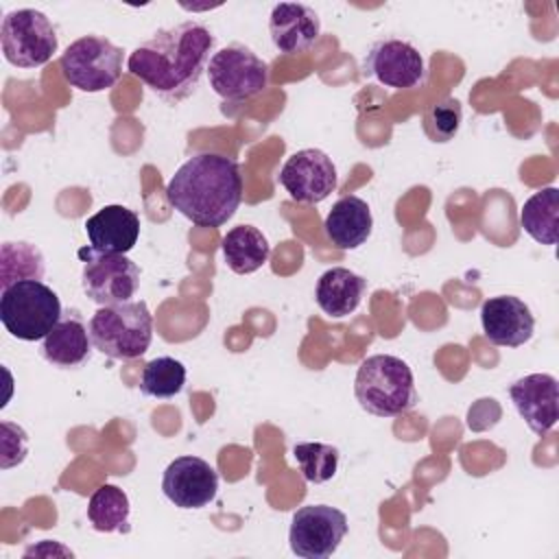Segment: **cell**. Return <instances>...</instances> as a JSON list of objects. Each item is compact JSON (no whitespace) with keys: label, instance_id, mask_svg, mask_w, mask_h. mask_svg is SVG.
Listing matches in <instances>:
<instances>
[{"label":"cell","instance_id":"cell-28","mask_svg":"<svg viewBox=\"0 0 559 559\" xmlns=\"http://www.w3.org/2000/svg\"><path fill=\"white\" fill-rule=\"evenodd\" d=\"M28 452V437L22 426L2 421V469L20 465Z\"/></svg>","mask_w":559,"mask_h":559},{"label":"cell","instance_id":"cell-17","mask_svg":"<svg viewBox=\"0 0 559 559\" xmlns=\"http://www.w3.org/2000/svg\"><path fill=\"white\" fill-rule=\"evenodd\" d=\"M90 247L98 253H129L140 238V216L127 205H105L85 221Z\"/></svg>","mask_w":559,"mask_h":559},{"label":"cell","instance_id":"cell-7","mask_svg":"<svg viewBox=\"0 0 559 559\" xmlns=\"http://www.w3.org/2000/svg\"><path fill=\"white\" fill-rule=\"evenodd\" d=\"M4 59L15 68H39L59 48V35L46 13L37 9H15L4 15L0 28Z\"/></svg>","mask_w":559,"mask_h":559},{"label":"cell","instance_id":"cell-9","mask_svg":"<svg viewBox=\"0 0 559 559\" xmlns=\"http://www.w3.org/2000/svg\"><path fill=\"white\" fill-rule=\"evenodd\" d=\"M83 293L98 306L133 301L140 288V269L124 253H98L92 247L81 249Z\"/></svg>","mask_w":559,"mask_h":559},{"label":"cell","instance_id":"cell-1","mask_svg":"<svg viewBox=\"0 0 559 559\" xmlns=\"http://www.w3.org/2000/svg\"><path fill=\"white\" fill-rule=\"evenodd\" d=\"M214 33L194 20L159 28L127 59V70L162 100L177 105L192 96L214 50Z\"/></svg>","mask_w":559,"mask_h":559},{"label":"cell","instance_id":"cell-18","mask_svg":"<svg viewBox=\"0 0 559 559\" xmlns=\"http://www.w3.org/2000/svg\"><path fill=\"white\" fill-rule=\"evenodd\" d=\"M92 336L76 312H66L59 323L44 336L41 354L59 369H76L92 356Z\"/></svg>","mask_w":559,"mask_h":559},{"label":"cell","instance_id":"cell-27","mask_svg":"<svg viewBox=\"0 0 559 559\" xmlns=\"http://www.w3.org/2000/svg\"><path fill=\"white\" fill-rule=\"evenodd\" d=\"M463 109L456 98H443L424 114V131L432 142H450L461 127Z\"/></svg>","mask_w":559,"mask_h":559},{"label":"cell","instance_id":"cell-2","mask_svg":"<svg viewBox=\"0 0 559 559\" xmlns=\"http://www.w3.org/2000/svg\"><path fill=\"white\" fill-rule=\"evenodd\" d=\"M166 201L199 227L225 225L242 201L236 159L212 151L194 153L168 179Z\"/></svg>","mask_w":559,"mask_h":559},{"label":"cell","instance_id":"cell-20","mask_svg":"<svg viewBox=\"0 0 559 559\" xmlns=\"http://www.w3.org/2000/svg\"><path fill=\"white\" fill-rule=\"evenodd\" d=\"M365 290H367V280L362 275L345 266H332L325 273H321V277L317 280L314 299L325 314L334 319H343L360 306Z\"/></svg>","mask_w":559,"mask_h":559},{"label":"cell","instance_id":"cell-5","mask_svg":"<svg viewBox=\"0 0 559 559\" xmlns=\"http://www.w3.org/2000/svg\"><path fill=\"white\" fill-rule=\"evenodd\" d=\"M63 317L59 295L41 280H24L0 295V321L20 341H44Z\"/></svg>","mask_w":559,"mask_h":559},{"label":"cell","instance_id":"cell-8","mask_svg":"<svg viewBox=\"0 0 559 559\" xmlns=\"http://www.w3.org/2000/svg\"><path fill=\"white\" fill-rule=\"evenodd\" d=\"M210 87L231 103L249 100L266 90L269 66L245 44H227L210 57Z\"/></svg>","mask_w":559,"mask_h":559},{"label":"cell","instance_id":"cell-16","mask_svg":"<svg viewBox=\"0 0 559 559\" xmlns=\"http://www.w3.org/2000/svg\"><path fill=\"white\" fill-rule=\"evenodd\" d=\"M273 46L284 55L306 52L321 35L319 13L301 2H280L269 17Z\"/></svg>","mask_w":559,"mask_h":559},{"label":"cell","instance_id":"cell-19","mask_svg":"<svg viewBox=\"0 0 559 559\" xmlns=\"http://www.w3.org/2000/svg\"><path fill=\"white\" fill-rule=\"evenodd\" d=\"M323 229L328 240L336 249H343V251L358 249L360 245L367 242L373 229V216H371L369 203L356 194L341 197L328 212L323 221Z\"/></svg>","mask_w":559,"mask_h":559},{"label":"cell","instance_id":"cell-21","mask_svg":"<svg viewBox=\"0 0 559 559\" xmlns=\"http://www.w3.org/2000/svg\"><path fill=\"white\" fill-rule=\"evenodd\" d=\"M227 266L238 275H249L266 264L271 245L266 236L253 225L231 227L221 242Z\"/></svg>","mask_w":559,"mask_h":559},{"label":"cell","instance_id":"cell-24","mask_svg":"<svg viewBox=\"0 0 559 559\" xmlns=\"http://www.w3.org/2000/svg\"><path fill=\"white\" fill-rule=\"evenodd\" d=\"M46 260L39 247L26 240H7L0 247V288H9L24 280H41Z\"/></svg>","mask_w":559,"mask_h":559},{"label":"cell","instance_id":"cell-4","mask_svg":"<svg viewBox=\"0 0 559 559\" xmlns=\"http://www.w3.org/2000/svg\"><path fill=\"white\" fill-rule=\"evenodd\" d=\"M94 347L114 360H133L146 354L153 341V317L144 301L100 306L90 319Z\"/></svg>","mask_w":559,"mask_h":559},{"label":"cell","instance_id":"cell-11","mask_svg":"<svg viewBox=\"0 0 559 559\" xmlns=\"http://www.w3.org/2000/svg\"><path fill=\"white\" fill-rule=\"evenodd\" d=\"M277 179L293 201L308 205L325 201L336 190L338 183L332 157L319 148L295 151L284 162Z\"/></svg>","mask_w":559,"mask_h":559},{"label":"cell","instance_id":"cell-23","mask_svg":"<svg viewBox=\"0 0 559 559\" xmlns=\"http://www.w3.org/2000/svg\"><path fill=\"white\" fill-rule=\"evenodd\" d=\"M131 504L129 496L116 485H100L87 502V520L98 533H127Z\"/></svg>","mask_w":559,"mask_h":559},{"label":"cell","instance_id":"cell-22","mask_svg":"<svg viewBox=\"0 0 559 559\" xmlns=\"http://www.w3.org/2000/svg\"><path fill=\"white\" fill-rule=\"evenodd\" d=\"M520 225L535 242L555 245L559 225V190L550 186L533 192L520 210Z\"/></svg>","mask_w":559,"mask_h":559},{"label":"cell","instance_id":"cell-15","mask_svg":"<svg viewBox=\"0 0 559 559\" xmlns=\"http://www.w3.org/2000/svg\"><path fill=\"white\" fill-rule=\"evenodd\" d=\"M480 325L493 345L520 347L533 338L535 317L520 297L498 295L483 301Z\"/></svg>","mask_w":559,"mask_h":559},{"label":"cell","instance_id":"cell-14","mask_svg":"<svg viewBox=\"0 0 559 559\" xmlns=\"http://www.w3.org/2000/svg\"><path fill=\"white\" fill-rule=\"evenodd\" d=\"M518 415L535 435H546L559 419V384L550 373H528L509 386Z\"/></svg>","mask_w":559,"mask_h":559},{"label":"cell","instance_id":"cell-12","mask_svg":"<svg viewBox=\"0 0 559 559\" xmlns=\"http://www.w3.org/2000/svg\"><path fill=\"white\" fill-rule=\"evenodd\" d=\"M365 74L391 90H413L426 83V61L406 39L386 37L376 41L365 57Z\"/></svg>","mask_w":559,"mask_h":559},{"label":"cell","instance_id":"cell-13","mask_svg":"<svg viewBox=\"0 0 559 559\" xmlns=\"http://www.w3.org/2000/svg\"><path fill=\"white\" fill-rule=\"evenodd\" d=\"M162 491L179 509H203L216 498L218 474L199 456H177L164 469Z\"/></svg>","mask_w":559,"mask_h":559},{"label":"cell","instance_id":"cell-3","mask_svg":"<svg viewBox=\"0 0 559 559\" xmlns=\"http://www.w3.org/2000/svg\"><path fill=\"white\" fill-rule=\"evenodd\" d=\"M354 395L360 408L376 417L404 415L419 402L408 362L391 354H373L358 365Z\"/></svg>","mask_w":559,"mask_h":559},{"label":"cell","instance_id":"cell-10","mask_svg":"<svg viewBox=\"0 0 559 559\" xmlns=\"http://www.w3.org/2000/svg\"><path fill=\"white\" fill-rule=\"evenodd\" d=\"M347 515L330 504H306L293 513L288 542L290 550L301 559L332 557L345 533Z\"/></svg>","mask_w":559,"mask_h":559},{"label":"cell","instance_id":"cell-26","mask_svg":"<svg viewBox=\"0 0 559 559\" xmlns=\"http://www.w3.org/2000/svg\"><path fill=\"white\" fill-rule=\"evenodd\" d=\"M293 456H295L304 478L314 485H321V483H328L330 478H334V474L338 469V459H341V454L334 445L321 443V441L295 443Z\"/></svg>","mask_w":559,"mask_h":559},{"label":"cell","instance_id":"cell-6","mask_svg":"<svg viewBox=\"0 0 559 559\" xmlns=\"http://www.w3.org/2000/svg\"><path fill=\"white\" fill-rule=\"evenodd\" d=\"M63 79L81 92H105L122 74V48L100 35L74 39L59 57Z\"/></svg>","mask_w":559,"mask_h":559},{"label":"cell","instance_id":"cell-25","mask_svg":"<svg viewBox=\"0 0 559 559\" xmlns=\"http://www.w3.org/2000/svg\"><path fill=\"white\" fill-rule=\"evenodd\" d=\"M186 367L181 360L173 356H157L148 360L140 376V391L146 397L168 400L181 393L186 384Z\"/></svg>","mask_w":559,"mask_h":559}]
</instances>
